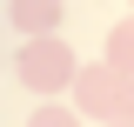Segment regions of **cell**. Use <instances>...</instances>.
Wrapping results in <instances>:
<instances>
[{"label":"cell","instance_id":"7a4b0ae2","mask_svg":"<svg viewBox=\"0 0 134 127\" xmlns=\"http://www.w3.org/2000/svg\"><path fill=\"white\" fill-rule=\"evenodd\" d=\"M74 47L67 40H54V33H34L27 47H20V80H27L34 94H60V87H74Z\"/></svg>","mask_w":134,"mask_h":127},{"label":"cell","instance_id":"8992f818","mask_svg":"<svg viewBox=\"0 0 134 127\" xmlns=\"http://www.w3.org/2000/svg\"><path fill=\"white\" fill-rule=\"evenodd\" d=\"M114 127H134V120H114Z\"/></svg>","mask_w":134,"mask_h":127},{"label":"cell","instance_id":"6da1fadb","mask_svg":"<svg viewBox=\"0 0 134 127\" xmlns=\"http://www.w3.org/2000/svg\"><path fill=\"white\" fill-rule=\"evenodd\" d=\"M74 107H94L100 120H134V74L107 67H81L74 74Z\"/></svg>","mask_w":134,"mask_h":127},{"label":"cell","instance_id":"3957f363","mask_svg":"<svg viewBox=\"0 0 134 127\" xmlns=\"http://www.w3.org/2000/svg\"><path fill=\"white\" fill-rule=\"evenodd\" d=\"M14 27L27 33V40L34 33H54L60 27V0H14Z\"/></svg>","mask_w":134,"mask_h":127},{"label":"cell","instance_id":"5b68a950","mask_svg":"<svg viewBox=\"0 0 134 127\" xmlns=\"http://www.w3.org/2000/svg\"><path fill=\"white\" fill-rule=\"evenodd\" d=\"M27 127H81V114H74V107H34Z\"/></svg>","mask_w":134,"mask_h":127},{"label":"cell","instance_id":"277c9868","mask_svg":"<svg viewBox=\"0 0 134 127\" xmlns=\"http://www.w3.org/2000/svg\"><path fill=\"white\" fill-rule=\"evenodd\" d=\"M107 60H114L121 74H134V20H121V27L107 33Z\"/></svg>","mask_w":134,"mask_h":127}]
</instances>
